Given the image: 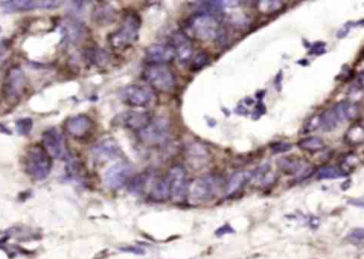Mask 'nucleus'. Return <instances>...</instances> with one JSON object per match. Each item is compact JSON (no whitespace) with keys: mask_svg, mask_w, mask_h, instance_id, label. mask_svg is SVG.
<instances>
[{"mask_svg":"<svg viewBox=\"0 0 364 259\" xmlns=\"http://www.w3.org/2000/svg\"><path fill=\"white\" fill-rule=\"evenodd\" d=\"M223 19L208 12H195L186 20L184 31L191 39L201 42L219 40L223 32Z\"/></svg>","mask_w":364,"mask_h":259,"instance_id":"1","label":"nucleus"},{"mask_svg":"<svg viewBox=\"0 0 364 259\" xmlns=\"http://www.w3.org/2000/svg\"><path fill=\"white\" fill-rule=\"evenodd\" d=\"M141 16L134 11H129L124 15L123 23L117 31L111 34L110 44L116 49L131 47L138 40L141 28Z\"/></svg>","mask_w":364,"mask_h":259,"instance_id":"2","label":"nucleus"},{"mask_svg":"<svg viewBox=\"0 0 364 259\" xmlns=\"http://www.w3.org/2000/svg\"><path fill=\"white\" fill-rule=\"evenodd\" d=\"M136 134L138 141L147 148H161L169 139L170 122L163 116L152 117L149 124Z\"/></svg>","mask_w":364,"mask_h":259,"instance_id":"3","label":"nucleus"},{"mask_svg":"<svg viewBox=\"0 0 364 259\" xmlns=\"http://www.w3.org/2000/svg\"><path fill=\"white\" fill-rule=\"evenodd\" d=\"M143 79L155 91L170 93L176 88V77L167 64H147Z\"/></svg>","mask_w":364,"mask_h":259,"instance_id":"4","label":"nucleus"},{"mask_svg":"<svg viewBox=\"0 0 364 259\" xmlns=\"http://www.w3.org/2000/svg\"><path fill=\"white\" fill-rule=\"evenodd\" d=\"M51 157L43 145H34L25 156V169L27 174L36 180H44L51 171Z\"/></svg>","mask_w":364,"mask_h":259,"instance_id":"5","label":"nucleus"},{"mask_svg":"<svg viewBox=\"0 0 364 259\" xmlns=\"http://www.w3.org/2000/svg\"><path fill=\"white\" fill-rule=\"evenodd\" d=\"M222 181L216 176H203L196 178L189 185L188 197L191 203L199 204L210 201L219 193Z\"/></svg>","mask_w":364,"mask_h":259,"instance_id":"6","label":"nucleus"},{"mask_svg":"<svg viewBox=\"0 0 364 259\" xmlns=\"http://www.w3.org/2000/svg\"><path fill=\"white\" fill-rule=\"evenodd\" d=\"M121 99L130 107L148 108L157 100V96L150 88L143 85L131 84L121 91Z\"/></svg>","mask_w":364,"mask_h":259,"instance_id":"7","label":"nucleus"},{"mask_svg":"<svg viewBox=\"0 0 364 259\" xmlns=\"http://www.w3.org/2000/svg\"><path fill=\"white\" fill-rule=\"evenodd\" d=\"M169 189V198L172 202H185L188 197L189 184L187 180V171L185 167H172L165 175Z\"/></svg>","mask_w":364,"mask_h":259,"instance_id":"8","label":"nucleus"},{"mask_svg":"<svg viewBox=\"0 0 364 259\" xmlns=\"http://www.w3.org/2000/svg\"><path fill=\"white\" fill-rule=\"evenodd\" d=\"M134 168L131 163L120 161L111 167L105 174V183L112 190H119L130 181L134 175Z\"/></svg>","mask_w":364,"mask_h":259,"instance_id":"9","label":"nucleus"},{"mask_svg":"<svg viewBox=\"0 0 364 259\" xmlns=\"http://www.w3.org/2000/svg\"><path fill=\"white\" fill-rule=\"evenodd\" d=\"M151 119L152 116L148 111L129 110L116 115L112 120V123H113L114 126L124 127L138 133L148 125Z\"/></svg>","mask_w":364,"mask_h":259,"instance_id":"10","label":"nucleus"},{"mask_svg":"<svg viewBox=\"0 0 364 259\" xmlns=\"http://www.w3.org/2000/svg\"><path fill=\"white\" fill-rule=\"evenodd\" d=\"M66 132L77 140H85L94 134L95 124L92 118L85 114L68 117L65 123Z\"/></svg>","mask_w":364,"mask_h":259,"instance_id":"11","label":"nucleus"},{"mask_svg":"<svg viewBox=\"0 0 364 259\" xmlns=\"http://www.w3.org/2000/svg\"><path fill=\"white\" fill-rule=\"evenodd\" d=\"M43 148L50 155V157L57 159H65L69 156L64 137L57 129L51 128L43 134Z\"/></svg>","mask_w":364,"mask_h":259,"instance_id":"12","label":"nucleus"},{"mask_svg":"<svg viewBox=\"0 0 364 259\" xmlns=\"http://www.w3.org/2000/svg\"><path fill=\"white\" fill-rule=\"evenodd\" d=\"M169 44L174 47L176 58L181 65H186L193 55L192 41L184 31H175Z\"/></svg>","mask_w":364,"mask_h":259,"instance_id":"13","label":"nucleus"},{"mask_svg":"<svg viewBox=\"0 0 364 259\" xmlns=\"http://www.w3.org/2000/svg\"><path fill=\"white\" fill-rule=\"evenodd\" d=\"M175 58V50L170 44H153L145 50L147 64H167Z\"/></svg>","mask_w":364,"mask_h":259,"instance_id":"14","label":"nucleus"},{"mask_svg":"<svg viewBox=\"0 0 364 259\" xmlns=\"http://www.w3.org/2000/svg\"><path fill=\"white\" fill-rule=\"evenodd\" d=\"M92 153L95 158L102 161L115 160L124 156L120 146L113 138H107V139L99 141L92 149Z\"/></svg>","mask_w":364,"mask_h":259,"instance_id":"15","label":"nucleus"},{"mask_svg":"<svg viewBox=\"0 0 364 259\" xmlns=\"http://www.w3.org/2000/svg\"><path fill=\"white\" fill-rule=\"evenodd\" d=\"M25 83L26 78L21 68H13V70L9 72L4 85L5 97L9 100H15L16 98H19L24 90Z\"/></svg>","mask_w":364,"mask_h":259,"instance_id":"16","label":"nucleus"},{"mask_svg":"<svg viewBox=\"0 0 364 259\" xmlns=\"http://www.w3.org/2000/svg\"><path fill=\"white\" fill-rule=\"evenodd\" d=\"M253 173L250 171H238L230 176L227 181L226 192L228 197H233L241 193L247 184L250 183Z\"/></svg>","mask_w":364,"mask_h":259,"instance_id":"17","label":"nucleus"},{"mask_svg":"<svg viewBox=\"0 0 364 259\" xmlns=\"http://www.w3.org/2000/svg\"><path fill=\"white\" fill-rule=\"evenodd\" d=\"M278 169L287 175H297L305 172V163L299 158L282 157L277 160Z\"/></svg>","mask_w":364,"mask_h":259,"instance_id":"18","label":"nucleus"},{"mask_svg":"<svg viewBox=\"0 0 364 259\" xmlns=\"http://www.w3.org/2000/svg\"><path fill=\"white\" fill-rule=\"evenodd\" d=\"M251 180L258 187H268L275 183L276 177L272 172V168L270 165H264L259 167L255 171L251 172Z\"/></svg>","mask_w":364,"mask_h":259,"instance_id":"19","label":"nucleus"},{"mask_svg":"<svg viewBox=\"0 0 364 259\" xmlns=\"http://www.w3.org/2000/svg\"><path fill=\"white\" fill-rule=\"evenodd\" d=\"M93 19L101 26H108L115 21L116 11L110 5H100L95 9L93 13Z\"/></svg>","mask_w":364,"mask_h":259,"instance_id":"20","label":"nucleus"},{"mask_svg":"<svg viewBox=\"0 0 364 259\" xmlns=\"http://www.w3.org/2000/svg\"><path fill=\"white\" fill-rule=\"evenodd\" d=\"M5 7L9 8L10 10H19V11H28L36 8H47L53 9L59 6L58 2H9L5 3Z\"/></svg>","mask_w":364,"mask_h":259,"instance_id":"21","label":"nucleus"},{"mask_svg":"<svg viewBox=\"0 0 364 259\" xmlns=\"http://www.w3.org/2000/svg\"><path fill=\"white\" fill-rule=\"evenodd\" d=\"M86 61L96 66H105L110 62L111 55L102 48H89L84 51Z\"/></svg>","mask_w":364,"mask_h":259,"instance_id":"22","label":"nucleus"},{"mask_svg":"<svg viewBox=\"0 0 364 259\" xmlns=\"http://www.w3.org/2000/svg\"><path fill=\"white\" fill-rule=\"evenodd\" d=\"M150 180V173L143 172L141 174L134 175L128 183V190L130 193L140 195L142 194L147 187V184Z\"/></svg>","mask_w":364,"mask_h":259,"instance_id":"23","label":"nucleus"},{"mask_svg":"<svg viewBox=\"0 0 364 259\" xmlns=\"http://www.w3.org/2000/svg\"><path fill=\"white\" fill-rule=\"evenodd\" d=\"M297 146L302 151L315 153L322 151L325 148V143L322 138H319L317 136H311L299 140Z\"/></svg>","mask_w":364,"mask_h":259,"instance_id":"24","label":"nucleus"},{"mask_svg":"<svg viewBox=\"0 0 364 259\" xmlns=\"http://www.w3.org/2000/svg\"><path fill=\"white\" fill-rule=\"evenodd\" d=\"M339 123L340 120L336 117L332 108L325 110L323 113L319 114V127L324 132H332Z\"/></svg>","mask_w":364,"mask_h":259,"instance_id":"25","label":"nucleus"},{"mask_svg":"<svg viewBox=\"0 0 364 259\" xmlns=\"http://www.w3.org/2000/svg\"><path fill=\"white\" fill-rule=\"evenodd\" d=\"M64 32H65L66 40L68 42L75 43L78 40H80V38L83 36L84 26L82 24H80V23L73 22V23L68 24L66 26L65 29H64Z\"/></svg>","mask_w":364,"mask_h":259,"instance_id":"26","label":"nucleus"},{"mask_svg":"<svg viewBox=\"0 0 364 259\" xmlns=\"http://www.w3.org/2000/svg\"><path fill=\"white\" fill-rule=\"evenodd\" d=\"M317 178L318 179H336L346 176V173L337 167L334 166H328L323 167L317 171Z\"/></svg>","mask_w":364,"mask_h":259,"instance_id":"27","label":"nucleus"},{"mask_svg":"<svg viewBox=\"0 0 364 259\" xmlns=\"http://www.w3.org/2000/svg\"><path fill=\"white\" fill-rule=\"evenodd\" d=\"M210 63V56L205 50H201L195 55V57L192 59V62L190 65V70L192 72H199L202 71L204 67L209 65Z\"/></svg>","mask_w":364,"mask_h":259,"instance_id":"28","label":"nucleus"},{"mask_svg":"<svg viewBox=\"0 0 364 259\" xmlns=\"http://www.w3.org/2000/svg\"><path fill=\"white\" fill-rule=\"evenodd\" d=\"M346 138H347V143L349 144H360L364 140V127L361 125H353L351 126L347 134H346Z\"/></svg>","mask_w":364,"mask_h":259,"instance_id":"29","label":"nucleus"},{"mask_svg":"<svg viewBox=\"0 0 364 259\" xmlns=\"http://www.w3.org/2000/svg\"><path fill=\"white\" fill-rule=\"evenodd\" d=\"M283 4L280 2H260L258 3V9L262 13L270 14L280 11Z\"/></svg>","mask_w":364,"mask_h":259,"instance_id":"30","label":"nucleus"},{"mask_svg":"<svg viewBox=\"0 0 364 259\" xmlns=\"http://www.w3.org/2000/svg\"><path fill=\"white\" fill-rule=\"evenodd\" d=\"M33 126V122L31 118L25 117L21 118L16 122V129L20 135H29Z\"/></svg>","mask_w":364,"mask_h":259,"instance_id":"31","label":"nucleus"},{"mask_svg":"<svg viewBox=\"0 0 364 259\" xmlns=\"http://www.w3.org/2000/svg\"><path fill=\"white\" fill-rule=\"evenodd\" d=\"M319 128V115H312L303 124L301 134H309Z\"/></svg>","mask_w":364,"mask_h":259,"instance_id":"32","label":"nucleus"},{"mask_svg":"<svg viewBox=\"0 0 364 259\" xmlns=\"http://www.w3.org/2000/svg\"><path fill=\"white\" fill-rule=\"evenodd\" d=\"M270 149L274 155L282 154V153H287V152L291 151L292 144L289 142H284V141H276V142L271 143Z\"/></svg>","mask_w":364,"mask_h":259,"instance_id":"33","label":"nucleus"},{"mask_svg":"<svg viewBox=\"0 0 364 259\" xmlns=\"http://www.w3.org/2000/svg\"><path fill=\"white\" fill-rule=\"evenodd\" d=\"M326 53L325 49V43L322 42H317L315 44L311 47V49L309 50V55H315V56H320Z\"/></svg>","mask_w":364,"mask_h":259,"instance_id":"34","label":"nucleus"},{"mask_svg":"<svg viewBox=\"0 0 364 259\" xmlns=\"http://www.w3.org/2000/svg\"><path fill=\"white\" fill-rule=\"evenodd\" d=\"M348 238L350 240H353V241H362V240H364V228H354V229H352L349 232Z\"/></svg>","mask_w":364,"mask_h":259,"instance_id":"35","label":"nucleus"},{"mask_svg":"<svg viewBox=\"0 0 364 259\" xmlns=\"http://www.w3.org/2000/svg\"><path fill=\"white\" fill-rule=\"evenodd\" d=\"M265 106H264V103L262 102V101H259V103H258V105H257V107L255 108V111H254V113H253V115H254V118L255 119H257V118H259V117H261L264 113H265Z\"/></svg>","mask_w":364,"mask_h":259,"instance_id":"36","label":"nucleus"},{"mask_svg":"<svg viewBox=\"0 0 364 259\" xmlns=\"http://www.w3.org/2000/svg\"><path fill=\"white\" fill-rule=\"evenodd\" d=\"M347 204L353 207H358V208H364V197L349 198V200H347Z\"/></svg>","mask_w":364,"mask_h":259,"instance_id":"37","label":"nucleus"},{"mask_svg":"<svg viewBox=\"0 0 364 259\" xmlns=\"http://www.w3.org/2000/svg\"><path fill=\"white\" fill-rule=\"evenodd\" d=\"M233 231H235V230H233V229L230 227V225H228V224H226V225H224V226H222L221 228H219L218 230H216V231H215V235H218V236H223V235H225V234H231V232H233Z\"/></svg>","mask_w":364,"mask_h":259,"instance_id":"38","label":"nucleus"},{"mask_svg":"<svg viewBox=\"0 0 364 259\" xmlns=\"http://www.w3.org/2000/svg\"><path fill=\"white\" fill-rule=\"evenodd\" d=\"M119 249H120V251H123V252L133 253V254H137V255H140V254H144V251H143V249H142V248H140V247H134V246H128V247H120Z\"/></svg>","mask_w":364,"mask_h":259,"instance_id":"39","label":"nucleus"}]
</instances>
